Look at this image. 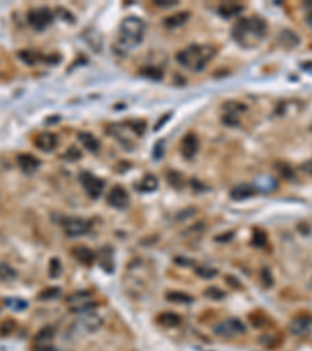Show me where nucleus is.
<instances>
[{
	"mask_svg": "<svg viewBox=\"0 0 312 351\" xmlns=\"http://www.w3.org/2000/svg\"><path fill=\"white\" fill-rule=\"evenodd\" d=\"M197 275L200 278H206V280H211L214 276H217V268H212L209 265H202V267H197Z\"/></svg>",
	"mask_w": 312,
	"mask_h": 351,
	"instance_id": "nucleus-26",
	"label": "nucleus"
},
{
	"mask_svg": "<svg viewBox=\"0 0 312 351\" xmlns=\"http://www.w3.org/2000/svg\"><path fill=\"white\" fill-rule=\"evenodd\" d=\"M80 180H81V184H83L85 191L87 192V195L92 198H99L102 195L103 189H105V183H103L100 178L94 176L91 174H83Z\"/></svg>",
	"mask_w": 312,
	"mask_h": 351,
	"instance_id": "nucleus-6",
	"label": "nucleus"
},
{
	"mask_svg": "<svg viewBox=\"0 0 312 351\" xmlns=\"http://www.w3.org/2000/svg\"><path fill=\"white\" fill-rule=\"evenodd\" d=\"M17 162H19V167L24 170L25 174H33V172L39 167V159H36L33 155H27V153L19 155Z\"/></svg>",
	"mask_w": 312,
	"mask_h": 351,
	"instance_id": "nucleus-13",
	"label": "nucleus"
},
{
	"mask_svg": "<svg viewBox=\"0 0 312 351\" xmlns=\"http://www.w3.org/2000/svg\"><path fill=\"white\" fill-rule=\"evenodd\" d=\"M36 351H58V350L53 348V347H50V345H41V347L36 348Z\"/></svg>",
	"mask_w": 312,
	"mask_h": 351,
	"instance_id": "nucleus-40",
	"label": "nucleus"
},
{
	"mask_svg": "<svg viewBox=\"0 0 312 351\" xmlns=\"http://www.w3.org/2000/svg\"><path fill=\"white\" fill-rule=\"evenodd\" d=\"M14 328H16V323H14L13 320H6V322H3L2 326H0V334H2V335L10 334Z\"/></svg>",
	"mask_w": 312,
	"mask_h": 351,
	"instance_id": "nucleus-36",
	"label": "nucleus"
},
{
	"mask_svg": "<svg viewBox=\"0 0 312 351\" xmlns=\"http://www.w3.org/2000/svg\"><path fill=\"white\" fill-rule=\"evenodd\" d=\"M291 333L295 334V335H303L306 334L311 326H312V317L311 316H298L295 317L292 322H291Z\"/></svg>",
	"mask_w": 312,
	"mask_h": 351,
	"instance_id": "nucleus-11",
	"label": "nucleus"
},
{
	"mask_svg": "<svg viewBox=\"0 0 312 351\" xmlns=\"http://www.w3.org/2000/svg\"><path fill=\"white\" fill-rule=\"evenodd\" d=\"M63 158L69 159V161L78 159V158H80V152L77 150V148H69V150H66V153L63 155Z\"/></svg>",
	"mask_w": 312,
	"mask_h": 351,
	"instance_id": "nucleus-38",
	"label": "nucleus"
},
{
	"mask_svg": "<svg viewBox=\"0 0 312 351\" xmlns=\"http://www.w3.org/2000/svg\"><path fill=\"white\" fill-rule=\"evenodd\" d=\"M189 19V13H175L172 16H169L164 19V25L166 28H178V27H183L186 22Z\"/></svg>",
	"mask_w": 312,
	"mask_h": 351,
	"instance_id": "nucleus-16",
	"label": "nucleus"
},
{
	"mask_svg": "<svg viewBox=\"0 0 312 351\" xmlns=\"http://www.w3.org/2000/svg\"><path fill=\"white\" fill-rule=\"evenodd\" d=\"M73 255H75V258L80 261L81 264H85V265H91L94 263V259H95V255H94V251L92 250H89L87 247H78L73 250Z\"/></svg>",
	"mask_w": 312,
	"mask_h": 351,
	"instance_id": "nucleus-18",
	"label": "nucleus"
},
{
	"mask_svg": "<svg viewBox=\"0 0 312 351\" xmlns=\"http://www.w3.org/2000/svg\"><path fill=\"white\" fill-rule=\"evenodd\" d=\"M265 32L267 25L262 19L245 18L233 27V38L242 47H255L265 36Z\"/></svg>",
	"mask_w": 312,
	"mask_h": 351,
	"instance_id": "nucleus-1",
	"label": "nucleus"
},
{
	"mask_svg": "<svg viewBox=\"0 0 312 351\" xmlns=\"http://www.w3.org/2000/svg\"><path fill=\"white\" fill-rule=\"evenodd\" d=\"M215 55V50L209 46H191L176 53V61L186 69L202 70Z\"/></svg>",
	"mask_w": 312,
	"mask_h": 351,
	"instance_id": "nucleus-2",
	"label": "nucleus"
},
{
	"mask_svg": "<svg viewBox=\"0 0 312 351\" xmlns=\"http://www.w3.org/2000/svg\"><path fill=\"white\" fill-rule=\"evenodd\" d=\"M97 301L94 300V297L87 290H80L68 297V308L73 314H86L89 311H92Z\"/></svg>",
	"mask_w": 312,
	"mask_h": 351,
	"instance_id": "nucleus-4",
	"label": "nucleus"
},
{
	"mask_svg": "<svg viewBox=\"0 0 312 351\" xmlns=\"http://www.w3.org/2000/svg\"><path fill=\"white\" fill-rule=\"evenodd\" d=\"M52 22H53V14L47 8H38L28 13V24L33 30H36V32L46 30Z\"/></svg>",
	"mask_w": 312,
	"mask_h": 351,
	"instance_id": "nucleus-5",
	"label": "nucleus"
},
{
	"mask_svg": "<svg viewBox=\"0 0 312 351\" xmlns=\"http://www.w3.org/2000/svg\"><path fill=\"white\" fill-rule=\"evenodd\" d=\"M205 295L208 298H212V300H222V298H225V292H222L217 287H209L205 292Z\"/></svg>",
	"mask_w": 312,
	"mask_h": 351,
	"instance_id": "nucleus-34",
	"label": "nucleus"
},
{
	"mask_svg": "<svg viewBox=\"0 0 312 351\" xmlns=\"http://www.w3.org/2000/svg\"><path fill=\"white\" fill-rule=\"evenodd\" d=\"M156 188H158V178L153 176V175L144 176V180H142V189H144V191L152 192V191H155Z\"/></svg>",
	"mask_w": 312,
	"mask_h": 351,
	"instance_id": "nucleus-28",
	"label": "nucleus"
},
{
	"mask_svg": "<svg viewBox=\"0 0 312 351\" xmlns=\"http://www.w3.org/2000/svg\"><path fill=\"white\" fill-rule=\"evenodd\" d=\"M162 145H164V142H159L158 147H155V156H156V158H161V156H162V150H161Z\"/></svg>",
	"mask_w": 312,
	"mask_h": 351,
	"instance_id": "nucleus-39",
	"label": "nucleus"
},
{
	"mask_svg": "<svg viewBox=\"0 0 312 351\" xmlns=\"http://www.w3.org/2000/svg\"><path fill=\"white\" fill-rule=\"evenodd\" d=\"M64 229H66V234L68 236L78 237V236H83V234L87 233L89 223L86 220H81V219H69L64 223Z\"/></svg>",
	"mask_w": 312,
	"mask_h": 351,
	"instance_id": "nucleus-9",
	"label": "nucleus"
},
{
	"mask_svg": "<svg viewBox=\"0 0 312 351\" xmlns=\"http://www.w3.org/2000/svg\"><path fill=\"white\" fill-rule=\"evenodd\" d=\"M55 337V328L53 326H44L42 330L38 331V334L35 335L36 343H47Z\"/></svg>",
	"mask_w": 312,
	"mask_h": 351,
	"instance_id": "nucleus-21",
	"label": "nucleus"
},
{
	"mask_svg": "<svg viewBox=\"0 0 312 351\" xmlns=\"http://www.w3.org/2000/svg\"><path fill=\"white\" fill-rule=\"evenodd\" d=\"M279 42L284 44L286 47H296L300 44V38L294 32H291V30H284V32L279 35Z\"/></svg>",
	"mask_w": 312,
	"mask_h": 351,
	"instance_id": "nucleus-20",
	"label": "nucleus"
},
{
	"mask_svg": "<svg viewBox=\"0 0 312 351\" xmlns=\"http://www.w3.org/2000/svg\"><path fill=\"white\" fill-rule=\"evenodd\" d=\"M35 144L42 152H52L55 150V147L58 145V138L53 133L46 131V133H41L39 136L35 139Z\"/></svg>",
	"mask_w": 312,
	"mask_h": 351,
	"instance_id": "nucleus-12",
	"label": "nucleus"
},
{
	"mask_svg": "<svg viewBox=\"0 0 312 351\" xmlns=\"http://www.w3.org/2000/svg\"><path fill=\"white\" fill-rule=\"evenodd\" d=\"M243 331H245V326L237 318H231V320H226V322H222V323L217 325V328H215V333H217L219 335H224V337H231L233 334L243 333Z\"/></svg>",
	"mask_w": 312,
	"mask_h": 351,
	"instance_id": "nucleus-8",
	"label": "nucleus"
},
{
	"mask_svg": "<svg viewBox=\"0 0 312 351\" xmlns=\"http://www.w3.org/2000/svg\"><path fill=\"white\" fill-rule=\"evenodd\" d=\"M145 35V24L139 18L130 16L125 18L119 30V42L123 47H136L144 39Z\"/></svg>",
	"mask_w": 312,
	"mask_h": 351,
	"instance_id": "nucleus-3",
	"label": "nucleus"
},
{
	"mask_svg": "<svg viewBox=\"0 0 312 351\" xmlns=\"http://www.w3.org/2000/svg\"><path fill=\"white\" fill-rule=\"evenodd\" d=\"M222 121H224V123L229 125V126H234L239 123V114H236V113H226L224 114V117H222Z\"/></svg>",
	"mask_w": 312,
	"mask_h": 351,
	"instance_id": "nucleus-32",
	"label": "nucleus"
},
{
	"mask_svg": "<svg viewBox=\"0 0 312 351\" xmlns=\"http://www.w3.org/2000/svg\"><path fill=\"white\" fill-rule=\"evenodd\" d=\"M17 56H19L24 63H27L28 66L35 64L36 61H38V59H41V56L36 53V52H33V50H20Z\"/></svg>",
	"mask_w": 312,
	"mask_h": 351,
	"instance_id": "nucleus-25",
	"label": "nucleus"
},
{
	"mask_svg": "<svg viewBox=\"0 0 312 351\" xmlns=\"http://www.w3.org/2000/svg\"><path fill=\"white\" fill-rule=\"evenodd\" d=\"M158 323L166 328H175L181 323V317L175 312H162L158 317Z\"/></svg>",
	"mask_w": 312,
	"mask_h": 351,
	"instance_id": "nucleus-17",
	"label": "nucleus"
},
{
	"mask_svg": "<svg viewBox=\"0 0 312 351\" xmlns=\"http://www.w3.org/2000/svg\"><path fill=\"white\" fill-rule=\"evenodd\" d=\"M59 273H61V263H59V259L53 258L50 261V265H49V275H50V278H56Z\"/></svg>",
	"mask_w": 312,
	"mask_h": 351,
	"instance_id": "nucleus-30",
	"label": "nucleus"
},
{
	"mask_svg": "<svg viewBox=\"0 0 312 351\" xmlns=\"http://www.w3.org/2000/svg\"><path fill=\"white\" fill-rule=\"evenodd\" d=\"M253 244L256 245V247H264V245L267 244V234L264 233V231L261 229H258L255 236H253Z\"/></svg>",
	"mask_w": 312,
	"mask_h": 351,
	"instance_id": "nucleus-33",
	"label": "nucleus"
},
{
	"mask_svg": "<svg viewBox=\"0 0 312 351\" xmlns=\"http://www.w3.org/2000/svg\"><path fill=\"white\" fill-rule=\"evenodd\" d=\"M198 152V139L195 134H186L181 140V155L186 159L194 158Z\"/></svg>",
	"mask_w": 312,
	"mask_h": 351,
	"instance_id": "nucleus-10",
	"label": "nucleus"
},
{
	"mask_svg": "<svg viewBox=\"0 0 312 351\" xmlns=\"http://www.w3.org/2000/svg\"><path fill=\"white\" fill-rule=\"evenodd\" d=\"M140 72H142V75L152 78V80H161V77H162L161 69H158V67H155V66H147Z\"/></svg>",
	"mask_w": 312,
	"mask_h": 351,
	"instance_id": "nucleus-27",
	"label": "nucleus"
},
{
	"mask_svg": "<svg viewBox=\"0 0 312 351\" xmlns=\"http://www.w3.org/2000/svg\"><path fill=\"white\" fill-rule=\"evenodd\" d=\"M245 6L241 5V3H236V2H225L219 6V14L224 18H233L236 14H241L243 11Z\"/></svg>",
	"mask_w": 312,
	"mask_h": 351,
	"instance_id": "nucleus-15",
	"label": "nucleus"
},
{
	"mask_svg": "<svg viewBox=\"0 0 312 351\" xmlns=\"http://www.w3.org/2000/svg\"><path fill=\"white\" fill-rule=\"evenodd\" d=\"M166 298L172 303H183V304H189L194 301V298L184 292H169L166 295Z\"/></svg>",
	"mask_w": 312,
	"mask_h": 351,
	"instance_id": "nucleus-22",
	"label": "nucleus"
},
{
	"mask_svg": "<svg viewBox=\"0 0 312 351\" xmlns=\"http://www.w3.org/2000/svg\"><path fill=\"white\" fill-rule=\"evenodd\" d=\"M306 24H308V25L311 27V30H312V11L306 16Z\"/></svg>",
	"mask_w": 312,
	"mask_h": 351,
	"instance_id": "nucleus-42",
	"label": "nucleus"
},
{
	"mask_svg": "<svg viewBox=\"0 0 312 351\" xmlns=\"http://www.w3.org/2000/svg\"><path fill=\"white\" fill-rule=\"evenodd\" d=\"M128 201H130L128 193L122 186H114V188L108 192V203L113 208L123 209L128 206Z\"/></svg>",
	"mask_w": 312,
	"mask_h": 351,
	"instance_id": "nucleus-7",
	"label": "nucleus"
},
{
	"mask_svg": "<svg viewBox=\"0 0 312 351\" xmlns=\"http://www.w3.org/2000/svg\"><path fill=\"white\" fill-rule=\"evenodd\" d=\"M5 304L10 306V308L14 311H22L27 308V301L19 300V298H8V300H5Z\"/></svg>",
	"mask_w": 312,
	"mask_h": 351,
	"instance_id": "nucleus-29",
	"label": "nucleus"
},
{
	"mask_svg": "<svg viewBox=\"0 0 312 351\" xmlns=\"http://www.w3.org/2000/svg\"><path fill=\"white\" fill-rule=\"evenodd\" d=\"M256 189L259 191H273L277 188V181L272 180V178H267V176H261L258 178V181L255 183Z\"/></svg>",
	"mask_w": 312,
	"mask_h": 351,
	"instance_id": "nucleus-24",
	"label": "nucleus"
},
{
	"mask_svg": "<svg viewBox=\"0 0 312 351\" xmlns=\"http://www.w3.org/2000/svg\"><path fill=\"white\" fill-rule=\"evenodd\" d=\"M78 140L81 142V145H83L87 152H91V153H95V152H99V148H100V142H99V139L94 136V134L91 133H80L78 134Z\"/></svg>",
	"mask_w": 312,
	"mask_h": 351,
	"instance_id": "nucleus-14",
	"label": "nucleus"
},
{
	"mask_svg": "<svg viewBox=\"0 0 312 351\" xmlns=\"http://www.w3.org/2000/svg\"><path fill=\"white\" fill-rule=\"evenodd\" d=\"M255 192H256V189H253L251 186H248V184H241V186H236V188L231 191V198H234V200H243V198L251 197Z\"/></svg>",
	"mask_w": 312,
	"mask_h": 351,
	"instance_id": "nucleus-19",
	"label": "nucleus"
},
{
	"mask_svg": "<svg viewBox=\"0 0 312 351\" xmlns=\"http://www.w3.org/2000/svg\"><path fill=\"white\" fill-rule=\"evenodd\" d=\"M59 294H61V290H59L58 287H49V289L44 290V292L39 294V298L41 300H52V298L59 297Z\"/></svg>",
	"mask_w": 312,
	"mask_h": 351,
	"instance_id": "nucleus-31",
	"label": "nucleus"
},
{
	"mask_svg": "<svg viewBox=\"0 0 312 351\" xmlns=\"http://www.w3.org/2000/svg\"><path fill=\"white\" fill-rule=\"evenodd\" d=\"M155 5L159 8H172V6L178 5V0H155Z\"/></svg>",
	"mask_w": 312,
	"mask_h": 351,
	"instance_id": "nucleus-37",
	"label": "nucleus"
},
{
	"mask_svg": "<svg viewBox=\"0 0 312 351\" xmlns=\"http://www.w3.org/2000/svg\"><path fill=\"white\" fill-rule=\"evenodd\" d=\"M261 281H262V284H264L265 287H270V286L273 284L272 273H270V270H269L267 267H264L262 272H261Z\"/></svg>",
	"mask_w": 312,
	"mask_h": 351,
	"instance_id": "nucleus-35",
	"label": "nucleus"
},
{
	"mask_svg": "<svg viewBox=\"0 0 312 351\" xmlns=\"http://www.w3.org/2000/svg\"><path fill=\"white\" fill-rule=\"evenodd\" d=\"M301 169H303L304 172H308V174H311V175H312V161L306 162V166H303Z\"/></svg>",
	"mask_w": 312,
	"mask_h": 351,
	"instance_id": "nucleus-41",
	"label": "nucleus"
},
{
	"mask_svg": "<svg viewBox=\"0 0 312 351\" xmlns=\"http://www.w3.org/2000/svg\"><path fill=\"white\" fill-rule=\"evenodd\" d=\"M16 270L10 265V264H5L2 263L0 264V281H13V280H16Z\"/></svg>",
	"mask_w": 312,
	"mask_h": 351,
	"instance_id": "nucleus-23",
	"label": "nucleus"
}]
</instances>
